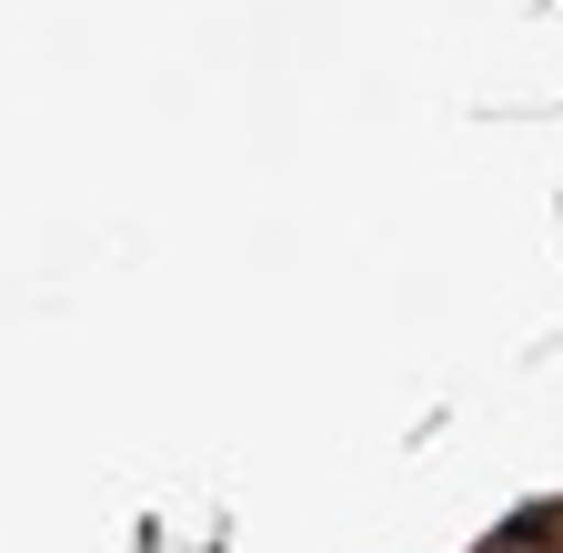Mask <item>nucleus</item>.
I'll list each match as a JSON object with an SVG mask.
<instances>
[]
</instances>
